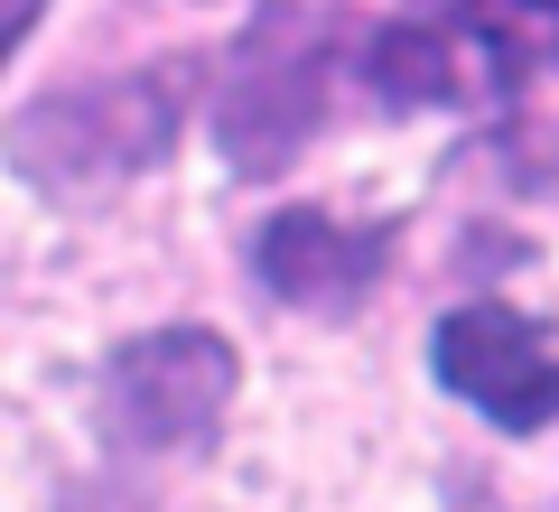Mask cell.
<instances>
[{"mask_svg":"<svg viewBox=\"0 0 559 512\" xmlns=\"http://www.w3.org/2000/svg\"><path fill=\"white\" fill-rule=\"evenodd\" d=\"M178 131H187V66H140V75H84L20 103L0 131V158L47 205H94L150 178L178 150Z\"/></svg>","mask_w":559,"mask_h":512,"instance_id":"obj_1","label":"cell"},{"mask_svg":"<svg viewBox=\"0 0 559 512\" xmlns=\"http://www.w3.org/2000/svg\"><path fill=\"white\" fill-rule=\"evenodd\" d=\"M429 373H439L476 419H495V429H513V438H532V429L559 419V355H550V335H540V317L503 308V298H466V308L439 317Z\"/></svg>","mask_w":559,"mask_h":512,"instance_id":"obj_4","label":"cell"},{"mask_svg":"<svg viewBox=\"0 0 559 512\" xmlns=\"http://www.w3.org/2000/svg\"><path fill=\"white\" fill-rule=\"evenodd\" d=\"M326 103H336V38L308 20L299 0H271L252 28H242L234 66H224L215 94V150L234 178H271L308 140L326 131Z\"/></svg>","mask_w":559,"mask_h":512,"instance_id":"obj_2","label":"cell"},{"mask_svg":"<svg viewBox=\"0 0 559 512\" xmlns=\"http://www.w3.org/2000/svg\"><path fill=\"white\" fill-rule=\"evenodd\" d=\"M252 271L280 308L299 317H345L382 289L392 271V224H336L318 205H280L271 224L252 234Z\"/></svg>","mask_w":559,"mask_h":512,"instance_id":"obj_5","label":"cell"},{"mask_svg":"<svg viewBox=\"0 0 559 512\" xmlns=\"http://www.w3.org/2000/svg\"><path fill=\"white\" fill-rule=\"evenodd\" d=\"M38 10H47V0H0V66H10V57L28 47V28H38Z\"/></svg>","mask_w":559,"mask_h":512,"instance_id":"obj_7","label":"cell"},{"mask_svg":"<svg viewBox=\"0 0 559 512\" xmlns=\"http://www.w3.org/2000/svg\"><path fill=\"white\" fill-rule=\"evenodd\" d=\"M364 84H373L382 112H448V103H466V94L495 84V57H485L476 28H457V20H392L364 47Z\"/></svg>","mask_w":559,"mask_h":512,"instance_id":"obj_6","label":"cell"},{"mask_svg":"<svg viewBox=\"0 0 559 512\" xmlns=\"http://www.w3.org/2000/svg\"><path fill=\"white\" fill-rule=\"evenodd\" d=\"M234 392H242V355L215 326H150L103 364V429L140 456L215 448Z\"/></svg>","mask_w":559,"mask_h":512,"instance_id":"obj_3","label":"cell"}]
</instances>
